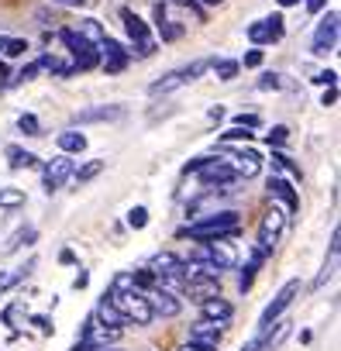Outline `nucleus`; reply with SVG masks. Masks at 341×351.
<instances>
[{"mask_svg": "<svg viewBox=\"0 0 341 351\" xmlns=\"http://www.w3.org/2000/svg\"><path fill=\"white\" fill-rule=\"evenodd\" d=\"M107 300H110V303H114V310L124 317V324L148 327V324L155 320V317H152V310H148V303H145V293H141V289H134L131 272H117V276H114Z\"/></svg>", "mask_w": 341, "mask_h": 351, "instance_id": "f257e3e1", "label": "nucleus"}, {"mask_svg": "<svg viewBox=\"0 0 341 351\" xmlns=\"http://www.w3.org/2000/svg\"><path fill=\"white\" fill-rule=\"evenodd\" d=\"M238 224H242V217L235 210H217V214H207V217L187 224L180 234H190L197 241H217V238H235Z\"/></svg>", "mask_w": 341, "mask_h": 351, "instance_id": "f03ea898", "label": "nucleus"}, {"mask_svg": "<svg viewBox=\"0 0 341 351\" xmlns=\"http://www.w3.org/2000/svg\"><path fill=\"white\" fill-rule=\"evenodd\" d=\"M300 289H303V282H300V279H290V282H283V289L272 296V303H269V306L262 310V317H259V337L272 330V324H276V320H279V317H283L290 306H293V300L300 296Z\"/></svg>", "mask_w": 341, "mask_h": 351, "instance_id": "7ed1b4c3", "label": "nucleus"}, {"mask_svg": "<svg viewBox=\"0 0 341 351\" xmlns=\"http://www.w3.org/2000/svg\"><path fill=\"white\" fill-rule=\"evenodd\" d=\"M211 62L207 59H197V62H190V66H183V69H173V73H165L162 80H155L152 86H148V93L152 97H165V93H173V90H180V86H187V83H193L204 69H207Z\"/></svg>", "mask_w": 341, "mask_h": 351, "instance_id": "20e7f679", "label": "nucleus"}, {"mask_svg": "<svg viewBox=\"0 0 341 351\" xmlns=\"http://www.w3.org/2000/svg\"><path fill=\"white\" fill-rule=\"evenodd\" d=\"M286 210L279 207V204H269L266 207V214H262V221H259V248H266L269 255H272V248L279 245V238H283V231H286Z\"/></svg>", "mask_w": 341, "mask_h": 351, "instance_id": "39448f33", "label": "nucleus"}, {"mask_svg": "<svg viewBox=\"0 0 341 351\" xmlns=\"http://www.w3.org/2000/svg\"><path fill=\"white\" fill-rule=\"evenodd\" d=\"M121 21H124V32H128V38H131V45L138 49V56H152L155 52V38H152V32H148V25L134 14V11H121Z\"/></svg>", "mask_w": 341, "mask_h": 351, "instance_id": "423d86ee", "label": "nucleus"}, {"mask_svg": "<svg viewBox=\"0 0 341 351\" xmlns=\"http://www.w3.org/2000/svg\"><path fill=\"white\" fill-rule=\"evenodd\" d=\"M73 169H76V165H73V158H69V155H62V152H59V155L42 169V186H45V193H49V197H52V193H59V190L66 186V180L73 176Z\"/></svg>", "mask_w": 341, "mask_h": 351, "instance_id": "0eeeda50", "label": "nucleus"}, {"mask_svg": "<svg viewBox=\"0 0 341 351\" xmlns=\"http://www.w3.org/2000/svg\"><path fill=\"white\" fill-rule=\"evenodd\" d=\"M334 45H338V11H327V18H320V25L314 32L310 52L314 56H327V52H334Z\"/></svg>", "mask_w": 341, "mask_h": 351, "instance_id": "6e6552de", "label": "nucleus"}, {"mask_svg": "<svg viewBox=\"0 0 341 351\" xmlns=\"http://www.w3.org/2000/svg\"><path fill=\"white\" fill-rule=\"evenodd\" d=\"M200 252L224 272V269H238V248H235V241L231 238H217V241H204L200 245Z\"/></svg>", "mask_w": 341, "mask_h": 351, "instance_id": "1a4fd4ad", "label": "nucleus"}, {"mask_svg": "<svg viewBox=\"0 0 341 351\" xmlns=\"http://www.w3.org/2000/svg\"><path fill=\"white\" fill-rule=\"evenodd\" d=\"M228 169L238 176V180H252V176H259L262 172V158H259V152H252V148H235V152H228Z\"/></svg>", "mask_w": 341, "mask_h": 351, "instance_id": "9d476101", "label": "nucleus"}, {"mask_svg": "<svg viewBox=\"0 0 341 351\" xmlns=\"http://www.w3.org/2000/svg\"><path fill=\"white\" fill-rule=\"evenodd\" d=\"M283 14H272V18H262L255 25H248V42L252 45H272L283 38Z\"/></svg>", "mask_w": 341, "mask_h": 351, "instance_id": "9b49d317", "label": "nucleus"}, {"mask_svg": "<svg viewBox=\"0 0 341 351\" xmlns=\"http://www.w3.org/2000/svg\"><path fill=\"white\" fill-rule=\"evenodd\" d=\"M97 52H100V66H104V73H107V76L124 73V69H128V62H131V52H128L124 45H117L114 38H107Z\"/></svg>", "mask_w": 341, "mask_h": 351, "instance_id": "f8f14e48", "label": "nucleus"}, {"mask_svg": "<svg viewBox=\"0 0 341 351\" xmlns=\"http://www.w3.org/2000/svg\"><path fill=\"white\" fill-rule=\"evenodd\" d=\"M145 303H148L152 317H176V313L183 310L180 296H173V293H165V289H158V286H152V289L145 293Z\"/></svg>", "mask_w": 341, "mask_h": 351, "instance_id": "ddd939ff", "label": "nucleus"}, {"mask_svg": "<svg viewBox=\"0 0 341 351\" xmlns=\"http://www.w3.org/2000/svg\"><path fill=\"white\" fill-rule=\"evenodd\" d=\"M197 172H200V183H204V186H228V183L238 180V176L228 169L224 158H211V155H207V162H204Z\"/></svg>", "mask_w": 341, "mask_h": 351, "instance_id": "4468645a", "label": "nucleus"}, {"mask_svg": "<svg viewBox=\"0 0 341 351\" xmlns=\"http://www.w3.org/2000/svg\"><path fill=\"white\" fill-rule=\"evenodd\" d=\"M190 344H193L197 351H217V344H221V327L200 317V320L190 327Z\"/></svg>", "mask_w": 341, "mask_h": 351, "instance_id": "2eb2a0df", "label": "nucleus"}, {"mask_svg": "<svg viewBox=\"0 0 341 351\" xmlns=\"http://www.w3.org/2000/svg\"><path fill=\"white\" fill-rule=\"evenodd\" d=\"M124 107L121 104H97V107H83L73 114V124H97V121H121Z\"/></svg>", "mask_w": 341, "mask_h": 351, "instance_id": "dca6fc26", "label": "nucleus"}, {"mask_svg": "<svg viewBox=\"0 0 341 351\" xmlns=\"http://www.w3.org/2000/svg\"><path fill=\"white\" fill-rule=\"evenodd\" d=\"M269 197L272 200H279V207L286 210V214H293L296 207H300V197H296V190L283 180V176H269Z\"/></svg>", "mask_w": 341, "mask_h": 351, "instance_id": "f3484780", "label": "nucleus"}, {"mask_svg": "<svg viewBox=\"0 0 341 351\" xmlns=\"http://www.w3.org/2000/svg\"><path fill=\"white\" fill-rule=\"evenodd\" d=\"M200 310H204V320H211V324H228L231 317H235V306L224 300V296H211V300H204L200 303Z\"/></svg>", "mask_w": 341, "mask_h": 351, "instance_id": "a211bd4d", "label": "nucleus"}, {"mask_svg": "<svg viewBox=\"0 0 341 351\" xmlns=\"http://www.w3.org/2000/svg\"><path fill=\"white\" fill-rule=\"evenodd\" d=\"M73 32H76L90 49H100V45L107 42V32H104V25H100L97 18H83V21H80V28H73Z\"/></svg>", "mask_w": 341, "mask_h": 351, "instance_id": "6ab92c4d", "label": "nucleus"}, {"mask_svg": "<svg viewBox=\"0 0 341 351\" xmlns=\"http://www.w3.org/2000/svg\"><path fill=\"white\" fill-rule=\"evenodd\" d=\"M338 238H341V234H338V228H334V231H331V252H327V258H324V269H320V272H317V279H314V289H320V286L334 276V269H338V252H341Z\"/></svg>", "mask_w": 341, "mask_h": 351, "instance_id": "aec40b11", "label": "nucleus"}, {"mask_svg": "<svg viewBox=\"0 0 341 351\" xmlns=\"http://www.w3.org/2000/svg\"><path fill=\"white\" fill-rule=\"evenodd\" d=\"M93 320H97L100 327H110V330H121V327H124V317L114 310V303H110L107 296L97 303V313H93Z\"/></svg>", "mask_w": 341, "mask_h": 351, "instance_id": "412c9836", "label": "nucleus"}, {"mask_svg": "<svg viewBox=\"0 0 341 351\" xmlns=\"http://www.w3.org/2000/svg\"><path fill=\"white\" fill-rule=\"evenodd\" d=\"M155 21H158V35H162V42H176V38H183V25H173V21H169L165 4H155Z\"/></svg>", "mask_w": 341, "mask_h": 351, "instance_id": "4be33fe9", "label": "nucleus"}, {"mask_svg": "<svg viewBox=\"0 0 341 351\" xmlns=\"http://www.w3.org/2000/svg\"><path fill=\"white\" fill-rule=\"evenodd\" d=\"M4 155H8L11 169H35V165H38V155L28 152V148H21V145H8Z\"/></svg>", "mask_w": 341, "mask_h": 351, "instance_id": "5701e85b", "label": "nucleus"}, {"mask_svg": "<svg viewBox=\"0 0 341 351\" xmlns=\"http://www.w3.org/2000/svg\"><path fill=\"white\" fill-rule=\"evenodd\" d=\"M104 172V158H90L86 165H80V169H73V176L69 180L76 183V186H86L90 180H97V176Z\"/></svg>", "mask_w": 341, "mask_h": 351, "instance_id": "b1692460", "label": "nucleus"}, {"mask_svg": "<svg viewBox=\"0 0 341 351\" xmlns=\"http://www.w3.org/2000/svg\"><path fill=\"white\" fill-rule=\"evenodd\" d=\"M59 148H62V155H80L86 148V134L83 131H62L59 134Z\"/></svg>", "mask_w": 341, "mask_h": 351, "instance_id": "393cba45", "label": "nucleus"}, {"mask_svg": "<svg viewBox=\"0 0 341 351\" xmlns=\"http://www.w3.org/2000/svg\"><path fill=\"white\" fill-rule=\"evenodd\" d=\"M0 207H4V210L25 207V190H18V186H0Z\"/></svg>", "mask_w": 341, "mask_h": 351, "instance_id": "a878e982", "label": "nucleus"}, {"mask_svg": "<svg viewBox=\"0 0 341 351\" xmlns=\"http://www.w3.org/2000/svg\"><path fill=\"white\" fill-rule=\"evenodd\" d=\"M286 334H290V320H276V334H262V351H276Z\"/></svg>", "mask_w": 341, "mask_h": 351, "instance_id": "bb28decb", "label": "nucleus"}, {"mask_svg": "<svg viewBox=\"0 0 341 351\" xmlns=\"http://www.w3.org/2000/svg\"><path fill=\"white\" fill-rule=\"evenodd\" d=\"M25 49H28L25 38H0V56H4V59H21Z\"/></svg>", "mask_w": 341, "mask_h": 351, "instance_id": "cd10ccee", "label": "nucleus"}, {"mask_svg": "<svg viewBox=\"0 0 341 351\" xmlns=\"http://www.w3.org/2000/svg\"><path fill=\"white\" fill-rule=\"evenodd\" d=\"M32 265H25V269H8V272H0V296H4L8 289H14L21 279H25V272H28Z\"/></svg>", "mask_w": 341, "mask_h": 351, "instance_id": "c85d7f7f", "label": "nucleus"}, {"mask_svg": "<svg viewBox=\"0 0 341 351\" xmlns=\"http://www.w3.org/2000/svg\"><path fill=\"white\" fill-rule=\"evenodd\" d=\"M21 245H35V228H21L11 234V241L4 245V252H18Z\"/></svg>", "mask_w": 341, "mask_h": 351, "instance_id": "c756f323", "label": "nucleus"}, {"mask_svg": "<svg viewBox=\"0 0 341 351\" xmlns=\"http://www.w3.org/2000/svg\"><path fill=\"white\" fill-rule=\"evenodd\" d=\"M211 66H214L217 80H235V76H238V69H242V66H238L235 59H214Z\"/></svg>", "mask_w": 341, "mask_h": 351, "instance_id": "7c9ffc66", "label": "nucleus"}, {"mask_svg": "<svg viewBox=\"0 0 341 351\" xmlns=\"http://www.w3.org/2000/svg\"><path fill=\"white\" fill-rule=\"evenodd\" d=\"M18 131L35 138V134H42V124H38V117H35V114H21V117H18Z\"/></svg>", "mask_w": 341, "mask_h": 351, "instance_id": "2f4dec72", "label": "nucleus"}, {"mask_svg": "<svg viewBox=\"0 0 341 351\" xmlns=\"http://www.w3.org/2000/svg\"><path fill=\"white\" fill-rule=\"evenodd\" d=\"M145 224H148V210H145V207H131V210H128V228L141 231Z\"/></svg>", "mask_w": 341, "mask_h": 351, "instance_id": "473e14b6", "label": "nucleus"}, {"mask_svg": "<svg viewBox=\"0 0 341 351\" xmlns=\"http://www.w3.org/2000/svg\"><path fill=\"white\" fill-rule=\"evenodd\" d=\"M272 162H276V165H279V169H286V172H290V176H296V180H300V169H296V165H293V158H290V155H286V152H276V148H272Z\"/></svg>", "mask_w": 341, "mask_h": 351, "instance_id": "72a5a7b5", "label": "nucleus"}, {"mask_svg": "<svg viewBox=\"0 0 341 351\" xmlns=\"http://www.w3.org/2000/svg\"><path fill=\"white\" fill-rule=\"evenodd\" d=\"M286 138H290V128H286V124H276V128L269 131V145H272L276 152H279V148L286 145Z\"/></svg>", "mask_w": 341, "mask_h": 351, "instance_id": "f704fd0d", "label": "nucleus"}, {"mask_svg": "<svg viewBox=\"0 0 341 351\" xmlns=\"http://www.w3.org/2000/svg\"><path fill=\"white\" fill-rule=\"evenodd\" d=\"M310 80H314L317 86H338V73H334V69H320V73H314Z\"/></svg>", "mask_w": 341, "mask_h": 351, "instance_id": "c9c22d12", "label": "nucleus"}, {"mask_svg": "<svg viewBox=\"0 0 341 351\" xmlns=\"http://www.w3.org/2000/svg\"><path fill=\"white\" fill-rule=\"evenodd\" d=\"M255 269H259V262H248V265H245V272H242V279H238V286H242V293H245V289H252V279H255Z\"/></svg>", "mask_w": 341, "mask_h": 351, "instance_id": "e433bc0d", "label": "nucleus"}, {"mask_svg": "<svg viewBox=\"0 0 341 351\" xmlns=\"http://www.w3.org/2000/svg\"><path fill=\"white\" fill-rule=\"evenodd\" d=\"M238 66H245V69H255V66H262V49H252V52H245V59H242Z\"/></svg>", "mask_w": 341, "mask_h": 351, "instance_id": "4c0bfd02", "label": "nucleus"}, {"mask_svg": "<svg viewBox=\"0 0 341 351\" xmlns=\"http://www.w3.org/2000/svg\"><path fill=\"white\" fill-rule=\"evenodd\" d=\"M248 138H252V131H245V128H231L221 134V141H248Z\"/></svg>", "mask_w": 341, "mask_h": 351, "instance_id": "58836bf2", "label": "nucleus"}, {"mask_svg": "<svg viewBox=\"0 0 341 351\" xmlns=\"http://www.w3.org/2000/svg\"><path fill=\"white\" fill-rule=\"evenodd\" d=\"M169 4L187 8V11H193V18H197V21H204V11H200V4H197V0H169Z\"/></svg>", "mask_w": 341, "mask_h": 351, "instance_id": "ea45409f", "label": "nucleus"}, {"mask_svg": "<svg viewBox=\"0 0 341 351\" xmlns=\"http://www.w3.org/2000/svg\"><path fill=\"white\" fill-rule=\"evenodd\" d=\"M35 76H38V62H32V66H25V69L18 73V80H14V83H32Z\"/></svg>", "mask_w": 341, "mask_h": 351, "instance_id": "a19ab883", "label": "nucleus"}, {"mask_svg": "<svg viewBox=\"0 0 341 351\" xmlns=\"http://www.w3.org/2000/svg\"><path fill=\"white\" fill-rule=\"evenodd\" d=\"M279 83H283V80H279L276 73H266V76L259 80V90H279Z\"/></svg>", "mask_w": 341, "mask_h": 351, "instance_id": "79ce46f5", "label": "nucleus"}, {"mask_svg": "<svg viewBox=\"0 0 341 351\" xmlns=\"http://www.w3.org/2000/svg\"><path fill=\"white\" fill-rule=\"evenodd\" d=\"M235 128H245V131H248V128H259V117H255V114H238V117H235Z\"/></svg>", "mask_w": 341, "mask_h": 351, "instance_id": "37998d69", "label": "nucleus"}, {"mask_svg": "<svg viewBox=\"0 0 341 351\" xmlns=\"http://www.w3.org/2000/svg\"><path fill=\"white\" fill-rule=\"evenodd\" d=\"M334 100H338V86H327L324 97H320V104H324V107H334Z\"/></svg>", "mask_w": 341, "mask_h": 351, "instance_id": "c03bdc74", "label": "nucleus"}, {"mask_svg": "<svg viewBox=\"0 0 341 351\" xmlns=\"http://www.w3.org/2000/svg\"><path fill=\"white\" fill-rule=\"evenodd\" d=\"M303 4H307V11H310V14H320V11L327 8V0H303Z\"/></svg>", "mask_w": 341, "mask_h": 351, "instance_id": "a18cd8bd", "label": "nucleus"}, {"mask_svg": "<svg viewBox=\"0 0 341 351\" xmlns=\"http://www.w3.org/2000/svg\"><path fill=\"white\" fill-rule=\"evenodd\" d=\"M52 4H59V8H83L86 0H52Z\"/></svg>", "mask_w": 341, "mask_h": 351, "instance_id": "49530a36", "label": "nucleus"}, {"mask_svg": "<svg viewBox=\"0 0 341 351\" xmlns=\"http://www.w3.org/2000/svg\"><path fill=\"white\" fill-rule=\"evenodd\" d=\"M86 282H90V272H80V276H76V279H73V286H76V289H83V286H86Z\"/></svg>", "mask_w": 341, "mask_h": 351, "instance_id": "de8ad7c7", "label": "nucleus"}, {"mask_svg": "<svg viewBox=\"0 0 341 351\" xmlns=\"http://www.w3.org/2000/svg\"><path fill=\"white\" fill-rule=\"evenodd\" d=\"M242 351H262V337H252V341H248Z\"/></svg>", "mask_w": 341, "mask_h": 351, "instance_id": "09e8293b", "label": "nucleus"}, {"mask_svg": "<svg viewBox=\"0 0 341 351\" xmlns=\"http://www.w3.org/2000/svg\"><path fill=\"white\" fill-rule=\"evenodd\" d=\"M35 324H38L42 330H52V324H49V317H35Z\"/></svg>", "mask_w": 341, "mask_h": 351, "instance_id": "8fccbe9b", "label": "nucleus"}, {"mask_svg": "<svg viewBox=\"0 0 341 351\" xmlns=\"http://www.w3.org/2000/svg\"><path fill=\"white\" fill-rule=\"evenodd\" d=\"M197 4H211V8H217V4H224V0H197Z\"/></svg>", "mask_w": 341, "mask_h": 351, "instance_id": "3c124183", "label": "nucleus"}, {"mask_svg": "<svg viewBox=\"0 0 341 351\" xmlns=\"http://www.w3.org/2000/svg\"><path fill=\"white\" fill-rule=\"evenodd\" d=\"M293 4H300V0H279V8H293Z\"/></svg>", "mask_w": 341, "mask_h": 351, "instance_id": "603ef678", "label": "nucleus"}, {"mask_svg": "<svg viewBox=\"0 0 341 351\" xmlns=\"http://www.w3.org/2000/svg\"><path fill=\"white\" fill-rule=\"evenodd\" d=\"M69 351H90V348H86V344H83V341H80V344H73V348H69Z\"/></svg>", "mask_w": 341, "mask_h": 351, "instance_id": "864d4df0", "label": "nucleus"}, {"mask_svg": "<svg viewBox=\"0 0 341 351\" xmlns=\"http://www.w3.org/2000/svg\"><path fill=\"white\" fill-rule=\"evenodd\" d=\"M180 351H197V348H193V344H183V348H180Z\"/></svg>", "mask_w": 341, "mask_h": 351, "instance_id": "5fc2aeb1", "label": "nucleus"}]
</instances>
